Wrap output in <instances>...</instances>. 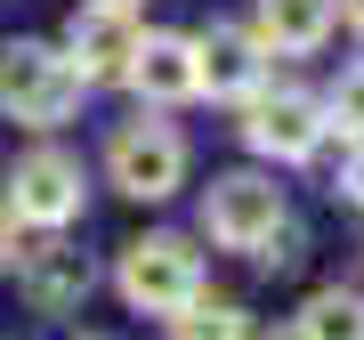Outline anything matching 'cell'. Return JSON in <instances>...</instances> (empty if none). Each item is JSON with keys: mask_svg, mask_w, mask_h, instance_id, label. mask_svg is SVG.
Segmentation results:
<instances>
[{"mask_svg": "<svg viewBox=\"0 0 364 340\" xmlns=\"http://www.w3.org/2000/svg\"><path fill=\"white\" fill-rule=\"evenodd\" d=\"M9 211L25 227H65V219H81V162L73 154H25L9 170Z\"/></svg>", "mask_w": 364, "mask_h": 340, "instance_id": "obj_7", "label": "cell"}, {"mask_svg": "<svg viewBox=\"0 0 364 340\" xmlns=\"http://www.w3.org/2000/svg\"><path fill=\"white\" fill-rule=\"evenodd\" d=\"M90 81L73 73L65 49H49V41H9L0 49V114L25 122V130H57V122L81 105Z\"/></svg>", "mask_w": 364, "mask_h": 340, "instance_id": "obj_1", "label": "cell"}, {"mask_svg": "<svg viewBox=\"0 0 364 340\" xmlns=\"http://www.w3.org/2000/svg\"><path fill=\"white\" fill-rule=\"evenodd\" d=\"M324 114H332V130H340V138H364V65L340 73V90H332Z\"/></svg>", "mask_w": 364, "mask_h": 340, "instance_id": "obj_14", "label": "cell"}, {"mask_svg": "<svg viewBox=\"0 0 364 340\" xmlns=\"http://www.w3.org/2000/svg\"><path fill=\"white\" fill-rule=\"evenodd\" d=\"M332 16H340V0H259V25H251V41L275 57H308L316 41L332 33Z\"/></svg>", "mask_w": 364, "mask_h": 340, "instance_id": "obj_10", "label": "cell"}, {"mask_svg": "<svg viewBox=\"0 0 364 340\" xmlns=\"http://www.w3.org/2000/svg\"><path fill=\"white\" fill-rule=\"evenodd\" d=\"M81 292H90V260H81V251H65V243H41L33 260H25V300H33L41 316H65V308H81Z\"/></svg>", "mask_w": 364, "mask_h": 340, "instance_id": "obj_11", "label": "cell"}, {"mask_svg": "<svg viewBox=\"0 0 364 340\" xmlns=\"http://www.w3.org/2000/svg\"><path fill=\"white\" fill-rule=\"evenodd\" d=\"M299 332L308 340H364V300L356 292H316L299 308Z\"/></svg>", "mask_w": 364, "mask_h": 340, "instance_id": "obj_12", "label": "cell"}, {"mask_svg": "<svg viewBox=\"0 0 364 340\" xmlns=\"http://www.w3.org/2000/svg\"><path fill=\"white\" fill-rule=\"evenodd\" d=\"M324 130H332L324 105L299 97V90H251V105H243V138L259 154H275V162H308L324 146Z\"/></svg>", "mask_w": 364, "mask_h": 340, "instance_id": "obj_5", "label": "cell"}, {"mask_svg": "<svg viewBox=\"0 0 364 340\" xmlns=\"http://www.w3.org/2000/svg\"><path fill=\"white\" fill-rule=\"evenodd\" d=\"M130 81H138V97H154V105L195 97V90H203V73H195V41H186V33H146L138 57H130Z\"/></svg>", "mask_w": 364, "mask_h": 340, "instance_id": "obj_8", "label": "cell"}, {"mask_svg": "<svg viewBox=\"0 0 364 340\" xmlns=\"http://www.w3.org/2000/svg\"><path fill=\"white\" fill-rule=\"evenodd\" d=\"M138 16L122 9V0H90V9L73 16V33H65V57H73V73L81 81H130V57H138Z\"/></svg>", "mask_w": 364, "mask_h": 340, "instance_id": "obj_6", "label": "cell"}, {"mask_svg": "<svg viewBox=\"0 0 364 340\" xmlns=\"http://www.w3.org/2000/svg\"><path fill=\"white\" fill-rule=\"evenodd\" d=\"M122 300L146 308V316H178L186 300H203V260L186 251V235L122 243Z\"/></svg>", "mask_w": 364, "mask_h": 340, "instance_id": "obj_2", "label": "cell"}, {"mask_svg": "<svg viewBox=\"0 0 364 340\" xmlns=\"http://www.w3.org/2000/svg\"><path fill=\"white\" fill-rule=\"evenodd\" d=\"M340 16H348V25H356V33H364V0H340Z\"/></svg>", "mask_w": 364, "mask_h": 340, "instance_id": "obj_15", "label": "cell"}, {"mask_svg": "<svg viewBox=\"0 0 364 340\" xmlns=\"http://www.w3.org/2000/svg\"><path fill=\"white\" fill-rule=\"evenodd\" d=\"M275 340H308V332H299V324H291V332H275Z\"/></svg>", "mask_w": 364, "mask_h": 340, "instance_id": "obj_18", "label": "cell"}, {"mask_svg": "<svg viewBox=\"0 0 364 340\" xmlns=\"http://www.w3.org/2000/svg\"><path fill=\"white\" fill-rule=\"evenodd\" d=\"M9 251H16V235H9V219H0V267H9Z\"/></svg>", "mask_w": 364, "mask_h": 340, "instance_id": "obj_16", "label": "cell"}, {"mask_svg": "<svg viewBox=\"0 0 364 340\" xmlns=\"http://www.w3.org/2000/svg\"><path fill=\"white\" fill-rule=\"evenodd\" d=\"M105 179L122 186L130 203H162V195H178V179H186V138L170 130V122H122L114 146H105Z\"/></svg>", "mask_w": 364, "mask_h": 340, "instance_id": "obj_3", "label": "cell"}, {"mask_svg": "<svg viewBox=\"0 0 364 340\" xmlns=\"http://www.w3.org/2000/svg\"><path fill=\"white\" fill-rule=\"evenodd\" d=\"M348 195H356V211H364V162H356V179H348Z\"/></svg>", "mask_w": 364, "mask_h": 340, "instance_id": "obj_17", "label": "cell"}, {"mask_svg": "<svg viewBox=\"0 0 364 340\" xmlns=\"http://www.w3.org/2000/svg\"><path fill=\"white\" fill-rule=\"evenodd\" d=\"M122 9H130V0H122Z\"/></svg>", "mask_w": 364, "mask_h": 340, "instance_id": "obj_19", "label": "cell"}, {"mask_svg": "<svg viewBox=\"0 0 364 340\" xmlns=\"http://www.w3.org/2000/svg\"><path fill=\"white\" fill-rule=\"evenodd\" d=\"M203 227H210V243H227V251H259L275 227H284V186L259 179V170H227L203 195Z\"/></svg>", "mask_w": 364, "mask_h": 340, "instance_id": "obj_4", "label": "cell"}, {"mask_svg": "<svg viewBox=\"0 0 364 340\" xmlns=\"http://www.w3.org/2000/svg\"><path fill=\"white\" fill-rule=\"evenodd\" d=\"M178 340H251V324H243V308H227V300H186L178 308Z\"/></svg>", "mask_w": 364, "mask_h": 340, "instance_id": "obj_13", "label": "cell"}, {"mask_svg": "<svg viewBox=\"0 0 364 340\" xmlns=\"http://www.w3.org/2000/svg\"><path fill=\"white\" fill-rule=\"evenodd\" d=\"M195 73H203L210 97H251V90H259V41L235 33V25H210L195 41Z\"/></svg>", "mask_w": 364, "mask_h": 340, "instance_id": "obj_9", "label": "cell"}]
</instances>
